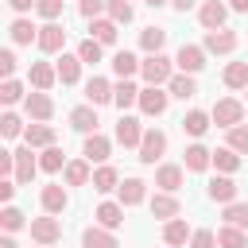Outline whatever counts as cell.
<instances>
[{"label": "cell", "instance_id": "cell-33", "mask_svg": "<svg viewBox=\"0 0 248 248\" xmlns=\"http://www.w3.org/2000/svg\"><path fill=\"white\" fill-rule=\"evenodd\" d=\"M93 190L97 194H108V190H120V174H116V167H97L93 170Z\"/></svg>", "mask_w": 248, "mask_h": 248}, {"label": "cell", "instance_id": "cell-56", "mask_svg": "<svg viewBox=\"0 0 248 248\" xmlns=\"http://www.w3.org/2000/svg\"><path fill=\"white\" fill-rule=\"evenodd\" d=\"M229 8H232V12H248V0H232Z\"/></svg>", "mask_w": 248, "mask_h": 248}, {"label": "cell", "instance_id": "cell-37", "mask_svg": "<svg viewBox=\"0 0 248 248\" xmlns=\"http://www.w3.org/2000/svg\"><path fill=\"white\" fill-rule=\"evenodd\" d=\"M140 66H143V62H140L132 50H120V54L112 58V74H116V78H132V74H140Z\"/></svg>", "mask_w": 248, "mask_h": 248}, {"label": "cell", "instance_id": "cell-4", "mask_svg": "<svg viewBox=\"0 0 248 248\" xmlns=\"http://www.w3.org/2000/svg\"><path fill=\"white\" fill-rule=\"evenodd\" d=\"M31 240H35V244H58V240H62V225H58V217H54V213L35 217V221H31Z\"/></svg>", "mask_w": 248, "mask_h": 248}, {"label": "cell", "instance_id": "cell-28", "mask_svg": "<svg viewBox=\"0 0 248 248\" xmlns=\"http://www.w3.org/2000/svg\"><path fill=\"white\" fill-rule=\"evenodd\" d=\"M8 35H12V43H16V46H27V43H39V27H35L31 19H16V23L8 27Z\"/></svg>", "mask_w": 248, "mask_h": 248}, {"label": "cell", "instance_id": "cell-3", "mask_svg": "<svg viewBox=\"0 0 248 248\" xmlns=\"http://www.w3.org/2000/svg\"><path fill=\"white\" fill-rule=\"evenodd\" d=\"M167 105H170V93H163V85L140 89V112H143V116H163Z\"/></svg>", "mask_w": 248, "mask_h": 248}, {"label": "cell", "instance_id": "cell-20", "mask_svg": "<svg viewBox=\"0 0 248 248\" xmlns=\"http://www.w3.org/2000/svg\"><path fill=\"white\" fill-rule=\"evenodd\" d=\"M155 186L167 190V194H174V190L182 186V167H178V163H163V167L155 170Z\"/></svg>", "mask_w": 248, "mask_h": 248}, {"label": "cell", "instance_id": "cell-31", "mask_svg": "<svg viewBox=\"0 0 248 248\" xmlns=\"http://www.w3.org/2000/svg\"><path fill=\"white\" fill-rule=\"evenodd\" d=\"M85 101H89V105H108V101H112V85H108L105 78H89V81H85Z\"/></svg>", "mask_w": 248, "mask_h": 248}, {"label": "cell", "instance_id": "cell-42", "mask_svg": "<svg viewBox=\"0 0 248 248\" xmlns=\"http://www.w3.org/2000/svg\"><path fill=\"white\" fill-rule=\"evenodd\" d=\"M39 167L46 170V174H54V170H62V147H43V155H39Z\"/></svg>", "mask_w": 248, "mask_h": 248}, {"label": "cell", "instance_id": "cell-24", "mask_svg": "<svg viewBox=\"0 0 248 248\" xmlns=\"http://www.w3.org/2000/svg\"><path fill=\"white\" fill-rule=\"evenodd\" d=\"M112 105L124 112V108H132V105H140V89L128 81V78H120V85H112Z\"/></svg>", "mask_w": 248, "mask_h": 248}, {"label": "cell", "instance_id": "cell-19", "mask_svg": "<svg viewBox=\"0 0 248 248\" xmlns=\"http://www.w3.org/2000/svg\"><path fill=\"white\" fill-rule=\"evenodd\" d=\"M209 163H213V151L202 147V143H190V147L182 151V167H186V170H205Z\"/></svg>", "mask_w": 248, "mask_h": 248}, {"label": "cell", "instance_id": "cell-43", "mask_svg": "<svg viewBox=\"0 0 248 248\" xmlns=\"http://www.w3.org/2000/svg\"><path fill=\"white\" fill-rule=\"evenodd\" d=\"M0 101H4V105H16V101H27V97H23V85H19L16 78H4V85H0Z\"/></svg>", "mask_w": 248, "mask_h": 248}, {"label": "cell", "instance_id": "cell-13", "mask_svg": "<svg viewBox=\"0 0 248 248\" xmlns=\"http://www.w3.org/2000/svg\"><path fill=\"white\" fill-rule=\"evenodd\" d=\"M205 194H209V202H221V205H229V202H236V182H232L229 174H217V178H209Z\"/></svg>", "mask_w": 248, "mask_h": 248}, {"label": "cell", "instance_id": "cell-39", "mask_svg": "<svg viewBox=\"0 0 248 248\" xmlns=\"http://www.w3.org/2000/svg\"><path fill=\"white\" fill-rule=\"evenodd\" d=\"M217 244H221V248H248V236H244V229L225 225V229L217 232Z\"/></svg>", "mask_w": 248, "mask_h": 248}, {"label": "cell", "instance_id": "cell-55", "mask_svg": "<svg viewBox=\"0 0 248 248\" xmlns=\"http://www.w3.org/2000/svg\"><path fill=\"white\" fill-rule=\"evenodd\" d=\"M170 8H174V12H190V8H194V0H170Z\"/></svg>", "mask_w": 248, "mask_h": 248}, {"label": "cell", "instance_id": "cell-29", "mask_svg": "<svg viewBox=\"0 0 248 248\" xmlns=\"http://www.w3.org/2000/svg\"><path fill=\"white\" fill-rule=\"evenodd\" d=\"M54 66H58V81H62V85H74V81L81 78V58H78V54H62Z\"/></svg>", "mask_w": 248, "mask_h": 248}, {"label": "cell", "instance_id": "cell-17", "mask_svg": "<svg viewBox=\"0 0 248 248\" xmlns=\"http://www.w3.org/2000/svg\"><path fill=\"white\" fill-rule=\"evenodd\" d=\"M209 124H213V116H209V112H202V108H190V112L182 116V132H186V136H194V140H198V136H205V132H209Z\"/></svg>", "mask_w": 248, "mask_h": 248}, {"label": "cell", "instance_id": "cell-59", "mask_svg": "<svg viewBox=\"0 0 248 248\" xmlns=\"http://www.w3.org/2000/svg\"><path fill=\"white\" fill-rule=\"evenodd\" d=\"M39 248H50V244H39Z\"/></svg>", "mask_w": 248, "mask_h": 248}, {"label": "cell", "instance_id": "cell-57", "mask_svg": "<svg viewBox=\"0 0 248 248\" xmlns=\"http://www.w3.org/2000/svg\"><path fill=\"white\" fill-rule=\"evenodd\" d=\"M0 248H19V244H16L12 236H4V240H0Z\"/></svg>", "mask_w": 248, "mask_h": 248}, {"label": "cell", "instance_id": "cell-48", "mask_svg": "<svg viewBox=\"0 0 248 248\" xmlns=\"http://www.w3.org/2000/svg\"><path fill=\"white\" fill-rule=\"evenodd\" d=\"M62 4H66V0H39L35 12H39L43 19H58V16H62Z\"/></svg>", "mask_w": 248, "mask_h": 248}, {"label": "cell", "instance_id": "cell-46", "mask_svg": "<svg viewBox=\"0 0 248 248\" xmlns=\"http://www.w3.org/2000/svg\"><path fill=\"white\" fill-rule=\"evenodd\" d=\"M229 147H232V151H240V155H248V124L229 128Z\"/></svg>", "mask_w": 248, "mask_h": 248}, {"label": "cell", "instance_id": "cell-7", "mask_svg": "<svg viewBox=\"0 0 248 248\" xmlns=\"http://www.w3.org/2000/svg\"><path fill=\"white\" fill-rule=\"evenodd\" d=\"M35 170H43V167H39V159H35V147H31V143L16 147V182H19V186H27V182L35 178Z\"/></svg>", "mask_w": 248, "mask_h": 248}, {"label": "cell", "instance_id": "cell-44", "mask_svg": "<svg viewBox=\"0 0 248 248\" xmlns=\"http://www.w3.org/2000/svg\"><path fill=\"white\" fill-rule=\"evenodd\" d=\"M105 12H108V19H116V23H132V16H136L128 0H108V8H105Z\"/></svg>", "mask_w": 248, "mask_h": 248}, {"label": "cell", "instance_id": "cell-6", "mask_svg": "<svg viewBox=\"0 0 248 248\" xmlns=\"http://www.w3.org/2000/svg\"><path fill=\"white\" fill-rule=\"evenodd\" d=\"M163 151H167V136L159 132V128H147L143 132V140H140V163H155V159H163Z\"/></svg>", "mask_w": 248, "mask_h": 248}, {"label": "cell", "instance_id": "cell-50", "mask_svg": "<svg viewBox=\"0 0 248 248\" xmlns=\"http://www.w3.org/2000/svg\"><path fill=\"white\" fill-rule=\"evenodd\" d=\"M190 248H217V236H213L209 229H198V232L190 236Z\"/></svg>", "mask_w": 248, "mask_h": 248}, {"label": "cell", "instance_id": "cell-22", "mask_svg": "<svg viewBox=\"0 0 248 248\" xmlns=\"http://www.w3.org/2000/svg\"><path fill=\"white\" fill-rule=\"evenodd\" d=\"M81 244H85V248H120V240H116L112 229H105V225L85 229V232H81Z\"/></svg>", "mask_w": 248, "mask_h": 248}, {"label": "cell", "instance_id": "cell-1", "mask_svg": "<svg viewBox=\"0 0 248 248\" xmlns=\"http://www.w3.org/2000/svg\"><path fill=\"white\" fill-rule=\"evenodd\" d=\"M140 74H143V81L147 85H167L170 78H174V70H170V58L159 50V54H147L143 58V66H140Z\"/></svg>", "mask_w": 248, "mask_h": 248}, {"label": "cell", "instance_id": "cell-9", "mask_svg": "<svg viewBox=\"0 0 248 248\" xmlns=\"http://www.w3.org/2000/svg\"><path fill=\"white\" fill-rule=\"evenodd\" d=\"M23 108H27V116H31V120H50V116H54V101H50V93H46V89L27 93Z\"/></svg>", "mask_w": 248, "mask_h": 248}, {"label": "cell", "instance_id": "cell-14", "mask_svg": "<svg viewBox=\"0 0 248 248\" xmlns=\"http://www.w3.org/2000/svg\"><path fill=\"white\" fill-rule=\"evenodd\" d=\"M116 140H120L124 147H140V140H143V128H140V120L120 112V120H116Z\"/></svg>", "mask_w": 248, "mask_h": 248}, {"label": "cell", "instance_id": "cell-5", "mask_svg": "<svg viewBox=\"0 0 248 248\" xmlns=\"http://www.w3.org/2000/svg\"><path fill=\"white\" fill-rule=\"evenodd\" d=\"M174 66H178L182 74H198V70H205V46L182 43V46H178V54H174Z\"/></svg>", "mask_w": 248, "mask_h": 248}, {"label": "cell", "instance_id": "cell-15", "mask_svg": "<svg viewBox=\"0 0 248 248\" xmlns=\"http://www.w3.org/2000/svg\"><path fill=\"white\" fill-rule=\"evenodd\" d=\"M108 151H112V143H108L101 132H89V136H85V147H81V155H85L89 163H105V159H108Z\"/></svg>", "mask_w": 248, "mask_h": 248}, {"label": "cell", "instance_id": "cell-47", "mask_svg": "<svg viewBox=\"0 0 248 248\" xmlns=\"http://www.w3.org/2000/svg\"><path fill=\"white\" fill-rule=\"evenodd\" d=\"M0 225H4L8 232H16V229H23L27 221H23V213H19L16 205H4V213H0Z\"/></svg>", "mask_w": 248, "mask_h": 248}, {"label": "cell", "instance_id": "cell-26", "mask_svg": "<svg viewBox=\"0 0 248 248\" xmlns=\"http://www.w3.org/2000/svg\"><path fill=\"white\" fill-rule=\"evenodd\" d=\"M39 198H43V209H46V213H62V209L70 205V194H66L62 186H54V182H50V186H43V194H39Z\"/></svg>", "mask_w": 248, "mask_h": 248}, {"label": "cell", "instance_id": "cell-11", "mask_svg": "<svg viewBox=\"0 0 248 248\" xmlns=\"http://www.w3.org/2000/svg\"><path fill=\"white\" fill-rule=\"evenodd\" d=\"M225 16H229V8H225L221 0H205V4L198 8V19H202V27H205V31L225 27Z\"/></svg>", "mask_w": 248, "mask_h": 248}, {"label": "cell", "instance_id": "cell-2", "mask_svg": "<svg viewBox=\"0 0 248 248\" xmlns=\"http://www.w3.org/2000/svg\"><path fill=\"white\" fill-rule=\"evenodd\" d=\"M209 116H213V124H217V128H225V132H229V128L244 124V105H240L236 97H225V101H217V105H213V112H209Z\"/></svg>", "mask_w": 248, "mask_h": 248}, {"label": "cell", "instance_id": "cell-32", "mask_svg": "<svg viewBox=\"0 0 248 248\" xmlns=\"http://www.w3.org/2000/svg\"><path fill=\"white\" fill-rule=\"evenodd\" d=\"M66 186H85V182H93V170H89V159H74V163H66Z\"/></svg>", "mask_w": 248, "mask_h": 248}, {"label": "cell", "instance_id": "cell-18", "mask_svg": "<svg viewBox=\"0 0 248 248\" xmlns=\"http://www.w3.org/2000/svg\"><path fill=\"white\" fill-rule=\"evenodd\" d=\"M23 143H31V147H50V143H54V128H50L46 120H35V124H27V132H23Z\"/></svg>", "mask_w": 248, "mask_h": 248}, {"label": "cell", "instance_id": "cell-53", "mask_svg": "<svg viewBox=\"0 0 248 248\" xmlns=\"http://www.w3.org/2000/svg\"><path fill=\"white\" fill-rule=\"evenodd\" d=\"M16 186H19L16 178H0V198H4V202H12V198H16Z\"/></svg>", "mask_w": 248, "mask_h": 248}, {"label": "cell", "instance_id": "cell-38", "mask_svg": "<svg viewBox=\"0 0 248 248\" xmlns=\"http://www.w3.org/2000/svg\"><path fill=\"white\" fill-rule=\"evenodd\" d=\"M213 167H217V170H225V174H232V170L240 167V151H232L229 143H225V147H217V151H213Z\"/></svg>", "mask_w": 248, "mask_h": 248}, {"label": "cell", "instance_id": "cell-8", "mask_svg": "<svg viewBox=\"0 0 248 248\" xmlns=\"http://www.w3.org/2000/svg\"><path fill=\"white\" fill-rule=\"evenodd\" d=\"M62 46H66V27H62V23H54V19H46V23L39 27V50L58 54Z\"/></svg>", "mask_w": 248, "mask_h": 248}, {"label": "cell", "instance_id": "cell-21", "mask_svg": "<svg viewBox=\"0 0 248 248\" xmlns=\"http://www.w3.org/2000/svg\"><path fill=\"white\" fill-rule=\"evenodd\" d=\"M93 217H97V225H105V229H120V225H124V205H120V202H101Z\"/></svg>", "mask_w": 248, "mask_h": 248}, {"label": "cell", "instance_id": "cell-40", "mask_svg": "<svg viewBox=\"0 0 248 248\" xmlns=\"http://www.w3.org/2000/svg\"><path fill=\"white\" fill-rule=\"evenodd\" d=\"M225 225L248 229V202H229V205H225Z\"/></svg>", "mask_w": 248, "mask_h": 248}, {"label": "cell", "instance_id": "cell-23", "mask_svg": "<svg viewBox=\"0 0 248 248\" xmlns=\"http://www.w3.org/2000/svg\"><path fill=\"white\" fill-rule=\"evenodd\" d=\"M167 93H170V97H178V101H190V97L198 93V81H194V74H174V78L167 81Z\"/></svg>", "mask_w": 248, "mask_h": 248}, {"label": "cell", "instance_id": "cell-27", "mask_svg": "<svg viewBox=\"0 0 248 248\" xmlns=\"http://www.w3.org/2000/svg\"><path fill=\"white\" fill-rule=\"evenodd\" d=\"M190 236H194V232H190V225H186L182 217H170V221L163 225V240H167L170 248H178V244H186Z\"/></svg>", "mask_w": 248, "mask_h": 248}, {"label": "cell", "instance_id": "cell-60", "mask_svg": "<svg viewBox=\"0 0 248 248\" xmlns=\"http://www.w3.org/2000/svg\"><path fill=\"white\" fill-rule=\"evenodd\" d=\"M244 93H248V89H244Z\"/></svg>", "mask_w": 248, "mask_h": 248}, {"label": "cell", "instance_id": "cell-34", "mask_svg": "<svg viewBox=\"0 0 248 248\" xmlns=\"http://www.w3.org/2000/svg\"><path fill=\"white\" fill-rule=\"evenodd\" d=\"M116 27H120L116 19H89V31H93L89 39H97L101 46H108V43H116Z\"/></svg>", "mask_w": 248, "mask_h": 248}, {"label": "cell", "instance_id": "cell-41", "mask_svg": "<svg viewBox=\"0 0 248 248\" xmlns=\"http://www.w3.org/2000/svg\"><path fill=\"white\" fill-rule=\"evenodd\" d=\"M23 132H27V128H23V120H19L16 112H4V116H0V136H4V140H16V136H23Z\"/></svg>", "mask_w": 248, "mask_h": 248}, {"label": "cell", "instance_id": "cell-52", "mask_svg": "<svg viewBox=\"0 0 248 248\" xmlns=\"http://www.w3.org/2000/svg\"><path fill=\"white\" fill-rule=\"evenodd\" d=\"M0 174H16V151H0Z\"/></svg>", "mask_w": 248, "mask_h": 248}, {"label": "cell", "instance_id": "cell-58", "mask_svg": "<svg viewBox=\"0 0 248 248\" xmlns=\"http://www.w3.org/2000/svg\"><path fill=\"white\" fill-rule=\"evenodd\" d=\"M147 8H163V4H170V0H143Z\"/></svg>", "mask_w": 248, "mask_h": 248}, {"label": "cell", "instance_id": "cell-25", "mask_svg": "<svg viewBox=\"0 0 248 248\" xmlns=\"http://www.w3.org/2000/svg\"><path fill=\"white\" fill-rule=\"evenodd\" d=\"M147 198V182L143 178H124L120 182V205H140Z\"/></svg>", "mask_w": 248, "mask_h": 248}, {"label": "cell", "instance_id": "cell-16", "mask_svg": "<svg viewBox=\"0 0 248 248\" xmlns=\"http://www.w3.org/2000/svg\"><path fill=\"white\" fill-rule=\"evenodd\" d=\"M178 213H182V205H178V198H174V194H167V190H163V194H155V198H151V217L170 221V217H178Z\"/></svg>", "mask_w": 248, "mask_h": 248}, {"label": "cell", "instance_id": "cell-36", "mask_svg": "<svg viewBox=\"0 0 248 248\" xmlns=\"http://www.w3.org/2000/svg\"><path fill=\"white\" fill-rule=\"evenodd\" d=\"M163 43H167V27H143V31H140V46H143L147 54H159Z\"/></svg>", "mask_w": 248, "mask_h": 248}, {"label": "cell", "instance_id": "cell-30", "mask_svg": "<svg viewBox=\"0 0 248 248\" xmlns=\"http://www.w3.org/2000/svg\"><path fill=\"white\" fill-rule=\"evenodd\" d=\"M27 78H31V85H35V89H50V85L58 81V66H50V62H35Z\"/></svg>", "mask_w": 248, "mask_h": 248}, {"label": "cell", "instance_id": "cell-10", "mask_svg": "<svg viewBox=\"0 0 248 248\" xmlns=\"http://www.w3.org/2000/svg\"><path fill=\"white\" fill-rule=\"evenodd\" d=\"M205 50L209 54H232L236 50V31H229V27L205 31Z\"/></svg>", "mask_w": 248, "mask_h": 248}, {"label": "cell", "instance_id": "cell-45", "mask_svg": "<svg viewBox=\"0 0 248 248\" xmlns=\"http://www.w3.org/2000/svg\"><path fill=\"white\" fill-rule=\"evenodd\" d=\"M78 58L89 62V66L101 62V43H97V39H81V43H78Z\"/></svg>", "mask_w": 248, "mask_h": 248}, {"label": "cell", "instance_id": "cell-54", "mask_svg": "<svg viewBox=\"0 0 248 248\" xmlns=\"http://www.w3.org/2000/svg\"><path fill=\"white\" fill-rule=\"evenodd\" d=\"M8 4H12V12H31L39 0H8Z\"/></svg>", "mask_w": 248, "mask_h": 248}, {"label": "cell", "instance_id": "cell-12", "mask_svg": "<svg viewBox=\"0 0 248 248\" xmlns=\"http://www.w3.org/2000/svg\"><path fill=\"white\" fill-rule=\"evenodd\" d=\"M97 105H78L74 112H70V128L74 132H81V136H89V132H97Z\"/></svg>", "mask_w": 248, "mask_h": 248}, {"label": "cell", "instance_id": "cell-51", "mask_svg": "<svg viewBox=\"0 0 248 248\" xmlns=\"http://www.w3.org/2000/svg\"><path fill=\"white\" fill-rule=\"evenodd\" d=\"M0 74H4V78L16 74V54H12V50H0Z\"/></svg>", "mask_w": 248, "mask_h": 248}, {"label": "cell", "instance_id": "cell-49", "mask_svg": "<svg viewBox=\"0 0 248 248\" xmlns=\"http://www.w3.org/2000/svg\"><path fill=\"white\" fill-rule=\"evenodd\" d=\"M105 8H108V0H81V4H78V12H81L85 19H97Z\"/></svg>", "mask_w": 248, "mask_h": 248}, {"label": "cell", "instance_id": "cell-35", "mask_svg": "<svg viewBox=\"0 0 248 248\" xmlns=\"http://www.w3.org/2000/svg\"><path fill=\"white\" fill-rule=\"evenodd\" d=\"M221 81L229 89H248V62H229L225 74H221Z\"/></svg>", "mask_w": 248, "mask_h": 248}]
</instances>
